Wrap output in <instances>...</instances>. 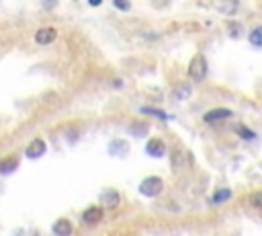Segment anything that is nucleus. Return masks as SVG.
Listing matches in <instances>:
<instances>
[{
	"label": "nucleus",
	"mask_w": 262,
	"mask_h": 236,
	"mask_svg": "<svg viewBox=\"0 0 262 236\" xmlns=\"http://www.w3.org/2000/svg\"><path fill=\"white\" fill-rule=\"evenodd\" d=\"M207 60H205V56L203 54H196L192 60H190V64H188V76H190V80H194V82H203L205 78H207Z\"/></svg>",
	"instance_id": "1"
},
{
	"label": "nucleus",
	"mask_w": 262,
	"mask_h": 236,
	"mask_svg": "<svg viewBox=\"0 0 262 236\" xmlns=\"http://www.w3.org/2000/svg\"><path fill=\"white\" fill-rule=\"evenodd\" d=\"M164 191V181L160 177H148L140 183V193L144 197H150V199H154L158 197L160 193Z\"/></svg>",
	"instance_id": "2"
},
{
	"label": "nucleus",
	"mask_w": 262,
	"mask_h": 236,
	"mask_svg": "<svg viewBox=\"0 0 262 236\" xmlns=\"http://www.w3.org/2000/svg\"><path fill=\"white\" fill-rule=\"evenodd\" d=\"M58 39V29L56 27H39L35 31V44L37 46H50Z\"/></svg>",
	"instance_id": "3"
},
{
	"label": "nucleus",
	"mask_w": 262,
	"mask_h": 236,
	"mask_svg": "<svg viewBox=\"0 0 262 236\" xmlns=\"http://www.w3.org/2000/svg\"><path fill=\"white\" fill-rule=\"evenodd\" d=\"M121 201V195L117 189H106L102 195H100V207L102 209H115Z\"/></svg>",
	"instance_id": "4"
},
{
	"label": "nucleus",
	"mask_w": 262,
	"mask_h": 236,
	"mask_svg": "<svg viewBox=\"0 0 262 236\" xmlns=\"http://www.w3.org/2000/svg\"><path fill=\"white\" fill-rule=\"evenodd\" d=\"M234 115L232 109H228V107H220V109H211L203 115V121L205 123H217V121H224V119H230Z\"/></svg>",
	"instance_id": "5"
},
{
	"label": "nucleus",
	"mask_w": 262,
	"mask_h": 236,
	"mask_svg": "<svg viewBox=\"0 0 262 236\" xmlns=\"http://www.w3.org/2000/svg\"><path fill=\"white\" fill-rule=\"evenodd\" d=\"M46 150H48V144L43 142L41 138H35V140L27 146L25 154H27V158H31V160H37V158H41L43 154H46Z\"/></svg>",
	"instance_id": "6"
},
{
	"label": "nucleus",
	"mask_w": 262,
	"mask_h": 236,
	"mask_svg": "<svg viewBox=\"0 0 262 236\" xmlns=\"http://www.w3.org/2000/svg\"><path fill=\"white\" fill-rule=\"evenodd\" d=\"M146 152H148L150 156H154V158H162V156L166 154V144H164V140H160V138H152V140H148V144H146Z\"/></svg>",
	"instance_id": "7"
},
{
	"label": "nucleus",
	"mask_w": 262,
	"mask_h": 236,
	"mask_svg": "<svg viewBox=\"0 0 262 236\" xmlns=\"http://www.w3.org/2000/svg\"><path fill=\"white\" fill-rule=\"evenodd\" d=\"M102 216H104V209L100 205H90L88 209L82 213V220H84V224L92 226V224H98L102 220Z\"/></svg>",
	"instance_id": "8"
},
{
	"label": "nucleus",
	"mask_w": 262,
	"mask_h": 236,
	"mask_svg": "<svg viewBox=\"0 0 262 236\" xmlns=\"http://www.w3.org/2000/svg\"><path fill=\"white\" fill-rule=\"evenodd\" d=\"M52 230H54V234L56 236H72V222L70 220H66V218H60V220H56V224L52 226Z\"/></svg>",
	"instance_id": "9"
},
{
	"label": "nucleus",
	"mask_w": 262,
	"mask_h": 236,
	"mask_svg": "<svg viewBox=\"0 0 262 236\" xmlns=\"http://www.w3.org/2000/svg\"><path fill=\"white\" fill-rule=\"evenodd\" d=\"M238 7L240 3L238 0H220V5H217V11H220L222 15H236L238 13Z\"/></svg>",
	"instance_id": "10"
},
{
	"label": "nucleus",
	"mask_w": 262,
	"mask_h": 236,
	"mask_svg": "<svg viewBox=\"0 0 262 236\" xmlns=\"http://www.w3.org/2000/svg\"><path fill=\"white\" fill-rule=\"evenodd\" d=\"M16 168H18V158L16 156H8L4 160H0V175H10Z\"/></svg>",
	"instance_id": "11"
},
{
	"label": "nucleus",
	"mask_w": 262,
	"mask_h": 236,
	"mask_svg": "<svg viewBox=\"0 0 262 236\" xmlns=\"http://www.w3.org/2000/svg\"><path fill=\"white\" fill-rule=\"evenodd\" d=\"M190 95H192V89H190V84H186V82L178 84L176 91H174V99H176V101H186Z\"/></svg>",
	"instance_id": "12"
},
{
	"label": "nucleus",
	"mask_w": 262,
	"mask_h": 236,
	"mask_svg": "<svg viewBox=\"0 0 262 236\" xmlns=\"http://www.w3.org/2000/svg\"><path fill=\"white\" fill-rule=\"evenodd\" d=\"M228 199H232V189H220V191H217L215 195L211 197V203L217 205V203H224V201H228Z\"/></svg>",
	"instance_id": "13"
},
{
	"label": "nucleus",
	"mask_w": 262,
	"mask_h": 236,
	"mask_svg": "<svg viewBox=\"0 0 262 236\" xmlns=\"http://www.w3.org/2000/svg\"><path fill=\"white\" fill-rule=\"evenodd\" d=\"M236 134L242 138V140H256V134L250 130V127H246V125H242V123L236 125Z\"/></svg>",
	"instance_id": "14"
},
{
	"label": "nucleus",
	"mask_w": 262,
	"mask_h": 236,
	"mask_svg": "<svg viewBox=\"0 0 262 236\" xmlns=\"http://www.w3.org/2000/svg\"><path fill=\"white\" fill-rule=\"evenodd\" d=\"M248 41H250V46L260 48L262 46V27H254L252 33L248 35Z\"/></svg>",
	"instance_id": "15"
},
{
	"label": "nucleus",
	"mask_w": 262,
	"mask_h": 236,
	"mask_svg": "<svg viewBox=\"0 0 262 236\" xmlns=\"http://www.w3.org/2000/svg\"><path fill=\"white\" fill-rule=\"evenodd\" d=\"M140 111H142L144 115H152V117L162 119V121H166V119H168V115H166L164 111H160V109H154V107H142Z\"/></svg>",
	"instance_id": "16"
},
{
	"label": "nucleus",
	"mask_w": 262,
	"mask_h": 236,
	"mask_svg": "<svg viewBox=\"0 0 262 236\" xmlns=\"http://www.w3.org/2000/svg\"><path fill=\"white\" fill-rule=\"evenodd\" d=\"M108 150H111V154L123 156V154L127 152V144H125L123 140H117V142H113V144H111V148H108Z\"/></svg>",
	"instance_id": "17"
},
{
	"label": "nucleus",
	"mask_w": 262,
	"mask_h": 236,
	"mask_svg": "<svg viewBox=\"0 0 262 236\" xmlns=\"http://www.w3.org/2000/svg\"><path fill=\"white\" fill-rule=\"evenodd\" d=\"M228 33H230V37L238 39L240 35H242V25H240V23H230L228 25Z\"/></svg>",
	"instance_id": "18"
},
{
	"label": "nucleus",
	"mask_w": 262,
	"mask_h": 236,
	"mask_svg": "<svg viewBox=\"0 0 262 236\" xmlns=\"http://www.w3.org/2000/svg\"><path fill=\"white\" fill-rule=\"evenodd\" d=\"M142 127H144L142 123H134V127L129 125V132L134 134V136H138V138H142V136H146V132H148V130H142Z\"/></svg>",
	"instance_id": "19"
},
{
	"label": "nucleus",
	"mask_w": 262,
	"mask_h": 236,
	"mask_svg": "<svg viewBox=\"0 0 262 236\" xmlns=\"http://www.w3.org/2000/svg\"><path fill=\"white\" fill-rule=\"evenodd\" d=\"M113 7L125 13V11H129V9H131V3H129V0H113Z\"/></svg>",
	"instance_id": "20"
},
{
	"label": "nucleus",
	"mask_w": 262,
	"mask_h": 236,
	"mask_svg": "<svg viewBox=\"0 0 262 236\" xmlns=\"http://www.w3.org/2000/svg\"><path fill=\"white\" fill-rule=\"evenodd\" d=\"M41 7L46 9V11H52L58 7V0H41Z\"/></svg>",
	"instance_id": "21"
},
{
	"label": "nucleus",
	"mask_w": 262,
	"mask_h": 236,
	"mask_svg": "<svg viewBox=\"0 0 262 236\" xmlns=\"http://www.w3.org/2000/svg\"><path fill=\"white\" fill-rule=\"evenodd\" d=\"M252 203H254V207H256V209H260V193H254V199H252Z\"/></svg>",
	"instance_id": "22"
},
{
	"label": "nucleus",
	"mask_w": 262,
	"mask_h": 236,
	"mask_svg": "<svg viewBox=\"0 0 262 236\" xmlns=\"http://www.w3.org/2000/svg\"><path fill=\"white\" fill-rule=\"evenodd\" d=\"M88 5H90V7H100L102 0H88Z\"/></svg>",
	"instance_id": "23"
}]
</instances>
